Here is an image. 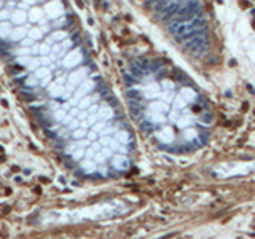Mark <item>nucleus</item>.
<instances>
[{
	"label": "nucleus",
	"mask_w": 255,
	"mask_h": 239,
	"mask_svg": "<svg viewBox=\"0 0 255 239\" xmlns=\"http://www.w3.org/2000/svg\"><path fill=\"white\" fill-rule=\"evenodd\" d=\"M124 80H126V83H128V85H131V83H134V81H136V80L132 78V77H129L128 73H124Z\"/></svg>",
	"instance_id": "1"
}]
</instances>
